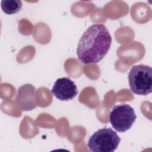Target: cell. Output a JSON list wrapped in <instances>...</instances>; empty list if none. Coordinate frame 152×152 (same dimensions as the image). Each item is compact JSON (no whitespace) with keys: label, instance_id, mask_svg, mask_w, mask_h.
<instances>
[{"label":"cell","instance_id":"cell-1","mask_svg":"<svg viewBox=\"0 0 152 152\" xmlns=\"http://www.w3.org/2000/svg\"><path fill=\"white\" fill-rule=\"evenodd\" d=\"M112 44V37L104 24L90 26L80 37L77 55L84 64L97 63L107 53Z\"/></svg>","mask_w":152,"mask_h":152},{"label":"cell","instance_id":"cell-2","mask_svg":"<svg viewBox=\"0 0 152 152\" xmlns=\"http://www.w3.org/2000/svg\"><path fill=\"white\" fill-rule=\"evenodd\" d=\"M131 91L138 95H147L152 91V68L145 65L133 66L128 74Z\"/></svg>","mask_w":152,"mask_h":152},{"label":"cell","instance_id":"cell-3","mask_svg":"<svg viewBox=\"0 0 152 152\" xmlns=\"http://www.w3.org/2000/svg\"><path fill=\"white\" fill-rule=\"evenodd\" d=\"M121 138L111 128H104L96 131L89 138L87 147L93 152H113Z\"/></svg>","mask_w":152,"mask_h":152},{"label":"cell","instance_id":"cell-4","mask_svg":"<svg viewBox=\"0 0 152 152\" xmlns=\"http://www.w3.org/2000/svg\"><path fill=\"white\" fill-rule=\"evenodd\" d=\"M137 119L134 109L128 104L115 106L109 115V122L112 127L120 132L129 130Z\"/></svg>","mask_w":152,"mask_h":152},{"label":"cell","instance_id":"cell-5","mask_svg":"<svg viewBox=\"0 0 152 152\" xmlns=\"http://www.w3.org/2000/svg\"><path fill=\"white\" fill-rule=\"evenodd\" d=\"M51 93L59 100L68 101L75 97L78 91L74 81L68 77H62L56 80Z\"/></svg>","mask_w":152,"mask_h":152},{"label":"cell","instance_id":"cell-6","mask_svg":"<svg viewBox=\"0 0 152 152\" xmlns=\"http://www.w3.org/2000/svg\"><path fill=\"white\" fill-rule=\"evenodd\" d=\"M35 93V87L30 84H26L18 88L15 100L22 110H30L37 106Z\"/></svg>","mask_w":152,"mask_h":152},{"label":"cell","instance_id":"cell-7","mask_svg":"<svg viewBox=\"0 0 152 152\" xmlns=\"http://www.w3.org/2000/svg\"><path fill=\"white\" fill-rule=\"evenodd\" d=\"M1 5L3 12L8 15L15 14L22 8V2L20 0H2Z\"/></svg>","mask_w":152,"mask_h":152}]
</instances>
